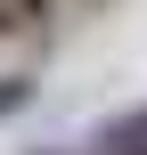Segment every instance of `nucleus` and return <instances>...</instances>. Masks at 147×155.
<instances>
[{"instance_id":"2","label":"nucleus","mask_w":147,"mask_h":155,"mask_svg":"<svg viewBox=\"0 0 147 155\" xmlns=\"http://www.w3.org/2000/svg\"><path fill=\"white\" fill-rule=\"evenodd\" d=\"M33 98H41V90H33V74H0V123H8V114H25Z\"/></svg>"},{"instance_id":"3","label":"nucleus","mask_w":147,"mask_h":155,"mask_svg":"<svg viewBox=\"0 0 147 155\" xmlns=\"http://www.w3.org/2000/svg\"><path fill=\"white\" fill-rule=\"evenodd\" d=\"M33 155H65V147H33Z\"/></svg>"},{"instance_id":"4","label":"nucleus","mask_w":147,"mask_h":155,"mask_svg":"<svg viewBox=\"0 0 147 155\" xmlns=\"http://www.w3.org/2000/svg\"><path fill=\"white\" fill-rule=\"evenodd\" d=\"M123 155H147V147H123Z\"/></svg>"},{"instance_id":"1","label":"nucleus","mask_w":147,"mask_h":155,"mask_svg":"<svg viewBox=\"0 0 147 155\" xmlns=\"http://www.w3.org/2000/svg\"><path fill=\"white\" fill-rule=\"evenodd\" d=\"M98 147H106V155H123V147H147V106H139V114H123V123H106V131H98Z\"/></svg>"}]
</instances>
